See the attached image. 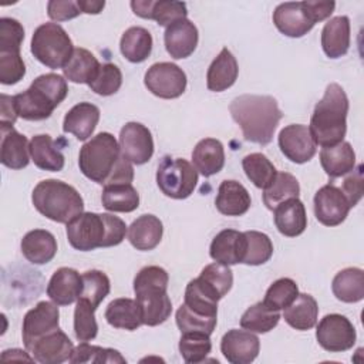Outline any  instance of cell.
<instances>
[{
	"label": "cell",
	"instance_id": "6da1fadb",
	"mask_svg": "<svg viewBox=\"0 0 364 364\" xmlns=\"http://www.w3.org/2000/svg\"><path fill=\"white\" fill-rule=\"evenodd\" d=\"M78 166L84 176L104 186L131 183L134 179L131 162L109 132H100L81 146Z\"/></svg>",
	"mask_w": 364,
	"mask_h": 364
},
{
	"label": "cell",
	"instance_id": "7a4b0ae2",
	"mask_svg": "<svg viewBox=\"0 0 364 364\" xmlns=\"http://www.w3.org/2000/svg\"><path fill=\"white\" fill-rule=\"evenodd\" d=\"M233 121L240 127L243 138L257 145L272 142L274 131L283 118L277 101L270 95L243 94L229 105Z\"/></svg>",
	"mask_w": 364,
	"mask_h": 364
},
{
	"label": "cell",
	"instance_id": "3957f363",
	"mask_svg": "<svg viewBox=\"0 0 364 364\" xmlns=\"http://www.w3.org/2000/svg\"><path fill=\"white\" fill-rule=\"evenodd\" d=\"M127 232L125 222L109 213L82 212L67 223V239L81 252L117 246L125 239Z\"/></svg>",
	"mask_w": 364,
	"mask_h": 364
},
{
	"label": "cell",
	"instance_id": "277c9868",
	"mask_svg": "<svg viewBox=\"0 0 364 364\" xmlns=\"http://www.w3.org/2000/svg\"><path fill=\"white\" fill-rule=\"evenodd\" d=\"M348 98L341 85H327L323 98L316 104L310 118V132L316 144L333 146L341 142L347 132Z\"/></svg>",
	"mask_w": 364,
	"mask_h": 364
},
{
	"label": "cell",
	"instance_id": "5b68a950",
	"mask_svg": "<svg viewBox=\"0 0 364 364\" xmlns=\"http://www.w3.org/2000/svg\"><path fill=\"white\" fill-rule=\"evenodd\" d=\"M67 94L68 85L63 75L55 73L38 75L26 91L13 95L17 117L26 121L47 119Z\"/></svg>",
	"mask_w": 364,
	"mask_h": 364
},
{
	"label": "cell",
	"instance_id": "8992f818",
	"mask_svg": "<svg viewBox=\"0 0 364 364\" xmlns=\"http://www.w3.org/2000/svg\"><path fill=\"white\" fill-rule=\"evenodd\" d=\"M169 276L159 266L142 267L134 279L135 300L139 304L142 323L146 326H159L165 323L172 313V301L166 293Z\"/></svg>",
	"mask_w": 364,
	"mask_h": 364
},
{
	"label": "cell",
	"instance_id": "52a82bcc",
	"mask_svg": "<svg viewBox=\"0 0 364 364\" xmlns=\"http://www.w3.org/2000/svg\"><path fill=\"white\" fill-rule=\"evenodd\" d=\"M34 208L47 219L68 223L82 213L84 200L78 191L58 179H44L33 189Z\"/></svg>",
	"mask_w": 364,
	"mask_h": 364
},
{
	"label": "cell",
	"instance_id": "ba28073f",
	"mask_svg": "<svg viewBox=\"0 0 364 364\" xmlns=\"http://www.w3.org/2000/svg\"><path fill=\"white\" fill-rule=\"evenodd\" d=\"M74 47L67 31L57 23L38 26L31 37L33 55L48 68H63L73 55Z\"/></svg>",
	"mask_w": 364,
	"mask_h": 364
},
{
	"label": "cell",
	"instance_id": "9c48e42d",
	"mask_svg": "<svg viewBox=\"0 0 364 364\" xmlns=\"http://www.w3.org/2000/svg\"><path fill=\"white\" fill-rule=\"evenodd\" d=\"M156 183L168 198L186 199L196 188L198 171L183 158L165 155L156 169Z\"/></svg>",
	"mask_w": 364,
	"mask_h": 364
},
{
	"label": "cell",
	"instance_id": "30bf717a",
	"mask_svg": "<svg viewBox=\"0 0 364 364\" xmlns=\"http://www.w3.org/2000/svg\"><path fill=\"white\" fill-rule=\"evenodd\" d=\"M144 84L154 95L164 100H172L185 92L186 74L173 63H155L146 70Z\"/></svg>",
	"mask_w": 364,
	"mask_h": 364
},
{
	"label": "cell",
	"instance_id": "8fae6325",
	"mask_svg": "<svg viewBox=\"0 0 364 364\" xmlns=\"http://www.w3.org/2000/svg\"><path fill=\"white\" fill-rule=\"evenodd\" d=\"M316 338L326 351L341 353L353 348L357 334L353 323L346 316L333 313L320 320L316 330Z\"/></svg>",
	"mask_w": 364,
	"mask_h": 364
},
{
	"label": "cell",
	"instance_id": "7c38bea8",
	"mask_svg": "<svg viewBox=\"0 0 364 364\" xmlns=\"http://www.w3.org/2000/svg\"><path fill=\"white\" fill-rule=\"evenodd\" d=\"M273 23L282 34L299 38L314 27L316 20L310 11L309 1H287L274 9Z\"/></svg>",
	"mask_w": 364,
	"mask_h": 364
},
{
	"label": "cell",
	"instance_id": "4fadbf2b",
	"mask_svg": "<svg viewBox=\"0 0 364 364\" xmlns=\"http://www.w3.org/2000/svg\"><path fill=\"white\" fill-rule=\"evenodd\" d=\"M60 328V311L53 301H38L23 318V341L30 351L33 344L48 333Z\"/></svg>",
	"mask_w": 364,
	"mask_h": 364
},
{
	"label": "cell",
	"instance_id": "5bb4252c",
	"mask_svg": "<svg viewBox=\"0 0 364 364\" xmlns=\"http://www.w3.org/2000/svg\"><path fill=\"white\" fill-rule=\"evenodd\" d=\"M314 215L324 226H337L346 220L351 206L343 191L334 183L321 186L314 195Z\"/></svg>",
	"mask_w": 364,
	"mask_h": 364
},
{
	"label": "cell",
	"instance_id": "9a60e30c",
	"mask_svg": "<svg viewBox=\"0 0 364 364\" xmlns=\"http://www.w3.org/2000/svg\"><path fill=\"white\" fill-rule=\"evenodd\" d=\"M282 154L294 164L309 162L317 152V144L307 125L290 124L279 132Z\"/></svg>",
	"mask_w": 364,
	"mask_h": 364
},
{
	"label": "cell",
	"instance_id": "2e32d148",
	"mask_svg": "<svg viewBox=\"0 0 364 364\" xmlns=\"http://www.w3.org/2000/svg\"><path fill=\"white\" fill-rule=\"evenodd\" d=\"M121 154L135 165L146 164L154 155L151 131L139 122H127L119 131Z\"/></svg>",
	"mask_w": 364,
	"mask_h": 364
},
{
	"label": "cell",
	"instance_id": "e0dca14e",
	"mask_svg": "<svg viewBox=\"0 0 364 364\" xmlns=\"http://www.w3.org/2000/svg\"><path fill=\"white\" fill-rule=\"evenodd\" d=\"M259 350V337L249 330L232 328L220 340V351L230 364H250Z\"/></svg>",
	"mask_w": 364,
	"mask_h": 364
},
{
	"label": "cell",
	"instance_id": "ac0fdd59",
	"mask_svg": "<svg viewBox=\"0 0 364 364\" xmlns=\"http://www.w3.org/2000/svg\"><path fill=\"white\" fill-rule=\"evenodd\" d=\"M198 40H199L198 28L188 18H182L172 23L171 26L166 27L164 33L165 48L168 54L175 60L189 57L195 51L198 46Z\"/></svg>",
	"mask_w": 364,
	"mask_h": 364
},
{
	"label": "cell",
	"instance_id": "d6986e66",
	"mask_svg": "<svg viewBox=\"0 0 364 364\" xmlns=\"http://www.w3.org/2000/svg\"><path fill=\"white\" fill-rule=\"evenodd\" d=\"M132 11L148 20H155L159 26L168 27L172 23L186 18L188 9L182 1H169V0H132Z\"/></svg>",
	"mask_w": 364,
	"mask_h": 364
},
{
	"label": "cell",
	"instance_id": "ffe728a7",
	"mask_svg": "<svg viewBox=\"0 0 364 364\" xmlns=\"http://www.w3.org/2000/svg\"><path fill=\"white\" fill-rule=\"evenodd\" d=\"M73 350V341L64 331L57 328L37 340L30 348V353L41 364H61L70 360Z\"/></svg>",
	"mask_w": 364,
	"mask_h": 364
},
{
	"label": "cell",
	"instance_id": "44dd1931",
	"mask_svg": "<svg viewBox=\"0 0 364 364\" xmlns=\"http://www.w3.org/2000/svg\"><path fill=\"white\" fill-rule=\"evenodd\" d=\"M82 291V276L71 267L57 269L47 286V296L57 306H68L80 299Z\"/></svg>",
	"mask_w": 364,
	"mask_h": 364
},
{
	"label": "cell",
	"instance_id": "7402d4cb",
	"mask_svg": "<svg viewBox=\"0 0 364 364\" xmlns=\"http://www.w3.org/2000/svg\"><path fill=\"white\" fill-rule=\"evenodd\" d=\"M246 252V236L235 229L220 230L209 247L210 257L222 264L230 266L242 263Z\"/></svg>",
	"mask_w": 364,
	"mask_h": 364
},
{
	"label": "cell",
	"instance_id": "603a6c76",
	"mask_svg": "<svg viewBox=\"0 0 364 364\" xmlns=\"http://www.w3.org/2000/svg\"><path fill=\"white\" fill-rule=\"evenodd\" d=\"M0 161L10 169H23L30 162V142L13 127L0 125Z\"/></svg>",
	"mask_w": 364,
	"mask_h": 364
},
{
	"label": "cell",
	"instance_id": "cb8c5ba5",
	"mask_svg": "<svg viewBox=\"0 0 364 364\" xmlns=\"http://www.w3.org/2000/svg\"><path fill=\"white\" fill-rule=\"evenodd\" d=\"M215 205L219 213L225 216H242L249 210L252 199L240 182L226 179L218 188Z\"/></svg>",
	"mask_w": 364,
	"mask_h": 364
},
{
	"label": "cell",
	"instance_id": "d4e9b609",
	"mask_svg": "<svg viewBox=\"0 0 364 364\" xmlns=\"http://www.w3.org/2000/svg\"><path fill=\"white\" fill-rule=\"evenodd\" d=\"M100 121V108L91 102H78L64 117L63 131L78 141L90 138Z\"/></svg>",
	"mask_w": 364,
	"mask_h": 364
},
{
	"label": "cell",
	"instance_id": "484cf974",
	"mask_svg": "<svg viewBox=\"0 0 364 364\" xmlns=\"http://www.w3.org/2000/svg\"><path fill=\"white\" fill-rule=\"evenodd\" d=\"M239 74V67L235 55L225 47L210 63L206 73V87L209 91L222 92L230 88Z\"/></svg>",
	"mask_w": 364,
	"mask_h": 364
},
{
	"label": "cell",
	"instance_id": "4316f807",
	"mask_svg": "<svg viewBox=\"0 0 364 364\" xmlns=\"http://www.w3.org/2000/svg\"><path fill=\"white\" fill-rule=\"evenodd\" d=\"M21 253L33 264H44L53 260L57 253V240L46 229H34L21 239Z\"/></svg>",
	"mask_w": 364,
	"mask_h": 364
},
{
	"label": "cell",
	"instance_id": "83f0119b",
	"mask_svg": "<svg viewBox=\"0 0 364 364\" xmlns=\"http://www.w3.org/2000/svg\"><path fill=\"white\" fill-rule=\"evenodd\" d=\"M321 48L330 58H340L350 48V18L337 16L330 18L321 30Z\"/></svg>",
	"mask_w": 364,
	"mask_h": 364
},
{
	"label": "cell",
	"instance_id": "f1b7e54d",
	"mask_svg": "<svg viewBox=\"0 0 364 364\" xmlns=\"http://www.w3.org/2000/svg\"><path fill=\"white\" fill-rule=\"evenodd\" d=\"M274 225L277 230L287 236L296 237L301 235L307 228V215L303 202L299 198L289 199L274 209Z\"/></svg>",
	"mask_w": 364,
	"mask_h": 364
},
{
	"label": "cell",
	"instance_id": "f546056e",
	"mask_svg": "<svg viewBox=\"0 0 364 364\" xmlns=\"http://www.w3.org/2000/svg\"><path fill=\"white\" fill-rule=\"evenodd\" d=\"M128 240L136 250L155 249L164 233V226L159 218L151 213L141 215L128 228Z\"/></svg>",
	"mask_w": 364,
	"mask_h": 364
},
{
	"label": "cell",
	"instance_id": "4dcf8cb0",
	"mask_svg": "<svg viewBox=\"0 0 364 364\" xmlns=\"http://www.w3.org/2000/svg\"><path fill=\"white\" fill-rule=\"evenodd\" d=\"M192 162L195 169L205 178L220 172L225 165V149L222 142L216 138L200 139L192 151Z\"/></svg>",
	"mask_w": 364,
	"mask_h": 364
},
{
	"label": "cell",
	"instance_id": "1f68e13d",
	"mask_svg": "<svg viewBox=\"0 0 364 364\" xmlns=\"http://www.w3.org/2000/svg\"><path fill=\"white\" fill-rule=\"evenodd\" d=\"M320 164L330 178H340L350 173L355 166V152L350 142L341 141L333 146H323Z\"/></svg>",
	"mask_w": 364,
	"mask_h": 364
},
{
	"label": "cell",
	"instance_id": "d6a6232c",
	"mask_svg": "<svg viewBox=\"0 0 364 364\" xmlns=\"http://www.w3.org/2000/svg\"><path fill=\"white\" fill-rule=\"evenodd\" d=\"M30 156L37 168L50 172L61 171L65 162L60 146L48 134H38L31 138Z\"/></svg>",
	"mask_w": 364,
	"mask_h": 364
},
{
	"label": "cell",
	"instance_id": "836d02e7",
	"mask_svg": "<svg viewBox=\"0 0 364 364\" xmlns=\"http://www.w3.org/2000/svg\"><path fill=\"white\" fill-rule=\"evenodd\" d=\"M195 280L210 299L219 301L232 289L233 272L229 266L215 262L205 266Z\"/></svg>",
	"mask_w": 364,
	"mask_h": 364
},
{
	"label": "cell",
	"instance_id": "e575fe53",
	"mask_svg": "<svg viewBox=\"0 0 364 364\" xmlns=\"http://www.w3.org/2000/svg\"><path fill=\"white\" fill-rule=\"evenodd\" d=\"M318 316V306L316 299L307 293H299L294 301L283 311L284 321L299 330L306 331L316 326Z\"/></svg>",
	"mask_w": 364,
	"mask_h": 364
},
{
	"label": "cell",
	"instance_id": "d590c367",
	"mask_svg": "<svg viewBox=\"0 0 364 364\" xmlns=\"http://www.w3.org/2000/svg\"><path fill=\"white\" fill-rule=\"evenodd\" d=\"M105 320L114 328H124L128 331L136 330L142 323V314L136 300L128 297L114 299L105 310Z\"/></svg>",
	"mask_w": 364,
	"mask_h": 364
},
{
	"label": "cell",
	"instance_id": "8d00e7d4",
	"mask_svg": "<svg viewBox=\"0 0 364 364\" xmlns=\"http://www.w3.org/2000/svg\"><path fill=\"white\" fill-rule=\"evenodd\" d=\"M333 294L344 303H357L364 299V272L358 267L340 270L331 283Z\"/></svg>",
	"mask_w": 364,
	"mask_h": 364
},
{
	"label": "cell",
	"instance_id": "74e56055",
	"mask_svg": "<svg viewBox=\"0 0 364 364\" xmlns=\"http://www.w3.org/2000/svg\"><path fill=\"white\" fill-rule=\"evenodd\" d=\"M100 63L95 55L81 47L74 48L73 55L63 67L64 77L75 84H90L100 70Z\"/></svg>",
	"mask_w": 364,
	"mask_h": 364
},
{
	"label": "cell",
	"instance_id": "f35d334b",
	"mask_svg": "<svg viewBox=\"0 0 364 364\" xmlns=\"http://www.w3.org/2000/svg\"><path fill=\"white\" fill-rule=\"evenodd\" d=\"M119 50L129 63H142L152 51V36L144 27H129L121 37Z\"/></svg>",
	"mask_w": 364,
	"mask_h": 364
},
{
	"label": "cell",
	"instance_id": "ab89813d",
	"mask_svg": "<svg viewBox=\"0 0 364 364\" xmlns=\"http://www.w3.org/2000/svg\"><path fill=\"white\" fill-rule=\"evenodd\" d=\"M102 206L109 212H132L139 206V195L131 183L107 185L101 195Z\"/></svg>",
	"mask_w": 364,
	"mask_h": 364
},
{
	"label": "cell",
	"instance_id": "60d3db41",
	"mask_svg": "<svg viewBox=\"0 0 364 364\" xmlns=\"http://www.w3.org/2000/svg\"><path fill=\"white\" fill-rule=\"evenodd\" d=\"M300 185L296 176L289 172H277L272 183L263 189V202L267 209L273 210L277 205L299 198Z\"/></svg>",
	"mask_w": 364,
	"mask_h": 364
},
{
	"label": "cell",
	"instance_id": "b9f144b4",
	"mask_svg": "<svg viewBox=\"0 0 364 364\" xmlns=\"http://www.w3.org/2000/svg\"><path fill=\"white\" fill-rule=\"evenodd\" d=\"M242 168L247 179L256 188H260V189L267 188L277 173V169L270 162V159L260 152H253L246 155L242 159Z\"/></svg>",
	"mask_w": 364,
	"mask_h": 364
},
{
	"label": "cell",
	"instance_id": "7bdbcfd3",
	"mask_svg": "<svg viewBox=\"0 0 364 364\" xmlns=\"http://www.w3.org/2000/svg\"><path fill=\"white\" fill-rule=\"evenodd\" d=\"M280 320L277 310L269 309L263 301L250 306L240 317V326L252 333H269Z\"/></svg>",
	"mask_w": 364,
	"mask_h": 364
},
{
	"label": "cell",
	"instance_id": "ee69618b",
	"mask_svg": "<svg viewBox=\"0 0 364 364\" xmlns=\"http://www.w3.org/2000/svg\"><path fill=\"white\" fill-rule=\"evenodd\" d=\"M97 309L87 300L80 297L74 309V334L78 341H90L97 337L98 324L94 316Z\"/></svg>",
	"mask_w": 364,
	"mask_h": 364
},
{
	"label": "cell",
	"instance_id": "f6af8a7d",
	"mask_svg": "<svg viewBox=\"0 0 364 364\" xmlns=\"http://www.w3.org/2000/svg\"><path fill=\"white\" fill-rule=\"evenodd\" d=\"M243 233L246 236V252L242 263L249 266L266 263L273 255V243L270 237L257 230H246Z\"/></svg>",
	"mask_w": 364,
	"mask_h": 364
},
{
	"label": "cell",
	"instance_id": "bcb514c9",
	"mask_svg": "<svg viewBox=\"0 0 364 364\" xmlns=\"http://www.w3.org/2000/svg\"><path fill=\"white\" fill-rule=\"evenodd\" d=\"M212 350L209 334L205 333H182L179 338V353L185 363L196 364L203 361Z\"/></svg>",
	"mask_w": 364,
	"mask_h": 364
},
{
	"label": "cell",
	"instance_id": "7dc6e473",
	"mask_svg": "<svg viewBox=\"0 0 364 364\" xmlns=\"http://www.w3.org/2000/svg\"><path fill=\"white\" fill-rule=\"evenodd\" d=\"M299 294V287L293 279L282 277L270 284L267 289L263 303L272 310H284L290 306Z\"/></svg>",
	"mask_w": 364,
	"mask_h": 364
},
{
	"label": "cell",
	"instance_id": "c3c4849f",
	"mask_svg": "<svg viewBox=\"0 0 364 364\" xmlns=\"http://www.w3.org/2000/svg\"><path fill=\"white\" fill-rule=\"evenodd\" d=\"M70 363H125L127 360L119 354V351L114 348H104L100 346L88 344L87 341H81L77 347H74Z\"/></svg>",
	"mask_w": 364,
	"mask_h": 364
},
{
	"label": "cell",
	"instance_id": "681fc988",
	"mask_svg": "<svg viewBox=\"0 0 364 364\" xmlns=\"http://www.w3.org/2000/svg\"><path fill=\"white\" fill-rule=\"evenodd\" d=\"M82 276V299H87L95 309L108 296L111 284L108 276L101 270H87Z\"/></svg>",
	"mask_w": 364,
	"mask_h": 364
},
{
	"label": "cell",
	"instance_id": "f907efd6",
	"mask_svg": "<svg viewBox=\"0 0 364 364\" xmlns=\"http://www.w3.org/2000/svg\"><path fill=\"white\" fill-rule=\"evenodd\" d=\"M176 326L181 330V333H205V334H212L215 327H216V317L210 316H203L192 311L186 304H182L176 310Z\"/></svg>",
	"mask_w": 364,
	"mask_h": 364
},
{
	"label": "cell",
	"instance_id": "816d5d0a",
	"mask_svg": "<svg viewBox=\"0 0 364 364\" xmlns=\"http://www.w3.org/2000/svg\"><path fill=\"white\" fill-rule=\"evenodd\" d=\"M122 84V73L118 68V65L112 63H105L100 65L98 73L92 78V81L88 84L91 91H94L98 95L108 97L115 94Z\"/></svg>",
	"mask_w": 364,
	"mask_h": 364
},
{
	"label": "cell",
	"instance_id": "f5cc1de1",
	"mask_svg": "<svg viewBox=\"0 0 364 364\" xmlns=\"http://www.w3.org/2000/svg\"><path fill=\"white\" fill-rule=\"evenodd\" d=\"M24 40V28L21 23L11 17L0 18V54H20Z\"/></svg>",
	"mask_w": 364,
	"mask_h": 364
},
{
	"label": "cell",
	"instance_id": "db71d44e",
	"mask_svg": "<svg viewBox=\"0 0 364 364\" xmlns=\"http://www.w3.org/2000/svg\"><path fill=\"white\" fill-rule=\"evenodd\" d=\"M192 311L203 316L218 317V301L212 300L206 296L200 287L198 286L196 280H191L185 289V303Z\"/></svg>",
	"mask_w": 364,
	"mask_h": 364
},
{
	"label": "cell",
	"instance_id": "11a10c76",
	"mask_svg": "<svg viewBox=\"0 0 364 364\" xmlns=\"http://www.w3.org/2000/svg\"><path fill=\"white\" fill-rule=\"evenodd\" d=\"M26 74V65L20 54H0V82L17 84Z\"/></svg>",
	"mask_w": 364,
	"mask_h": 364
},
{
	"label": "cell",
	"instance_id": "9f6ffc18",
	"mask_svg": "<svg viewBox=\"0 0 364 364\" xmlns=\"http://www.w3.org/2000/svg\"><path fill=\"white\" fill-rule=\"evenodd\" d=\"M346 195L350 206H355L364 192V179H363V165H358L357 169H353L350 175L344 179L343 186L340 188Z\"/></svg>",
	"mask_w": 364,
	"mask_h": 364
},
{
	"label": "cell",
	"instance_id": "6f0895ef",
	"mask_svg": "<svg viewBox=\"0 0 364 364\" xmlns=\"http://www.w3.org/2000/svg\"><path fill=\"white\" fill-rule=\"evenodd\" d=\"M47 14L54 21L71 20L81 14L77 1L73 0H51L47 3Z\"/></svg>",
	"mask_w": 364,
	"mask_h": 364
},
{
	"label": "cell",
	"instance_id": "680465c9",
	"mask_svg": "<svg viewBox=\"0 0 364 364\" xmlns=\"http://www.w3.org/2000/svg\"><path fill=\"white\" fill-rule=\"evenodd\" d=\"M0 102H1V112H0V125H9L13 127V124L17 119V112L14 108L13 97L1 94L0 95Z\"/></svg>",
	"mask_w": 364,
	"mask_h": 364
},
{
	"label": "cell",
	"instance_id": "91938a15",
	"mask_svg": "<svg viewBox=\"0 0 364 364\" xmlns=\"http://www.w3.org/2000/svg\"><path fill=\"white\" fill-rule=\"evenodd\" d=\"M78 7L81 10V13H87V14H98L102 11L105 1H91V0H78Z\"/></svg>",
	"mask_w": 364,
	"mask_h": 364
}]
</instances>
